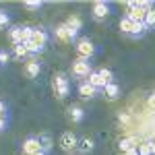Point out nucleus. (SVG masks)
I'll return each mask as SVG.
<instances>
[{
    "label": "nucleus",
    "mask_w": 155,
    "mask_h": 155,
    "mask_svg": "<svg viewBox=\"0 0 155 155\" xmlns=\"http://www.w3.org/2000/svg\"><path fill=\"white\" fill-rule=\"evenodd\" d=\"M52 91L56 99H66V95L71 93V81L64 72H54L52 74Z\"/></svg>",
    "instance_id": "obj_1"
},
{
    "label": "nucleus",
    "mask_w": 155,
    "mask_h": 155,
    "mask_svg": "<svg viewBox=\"0 0 155 155\" xmlns=\"http://www.w3.org/2000/svg\"><path fill=\"white\" fill-rule=\"evenodd\" d=\"M74 50H77V56L83 58V60H89L95 54V46H93V41H91L89 37H81V39L77 41Z\"/></svg>",
    "instance_id": "obj_2"
},
{
    "label": "nucleus",
    "mask_w": 155,
    "mask_h": 155,
    "mask_svg": "<svg viewBox=\"0 0 155 155\" xmlns=\"http://www.w3.org/2000/svg\"><path fill=\"white\" fill-rule=\"evenodd\" d=\"M71 74L74 79H85V77H89V74H91V62H89V60H83V58H77L71 66Z\"/></svg>",
    "instance_id": "obj_3"
},
{
    "label": "nucleus",
    "mask_w": 155,
    "mask_h": 155,
    "mask_svg": "<svg viewBox=\"0 0 155 155\" xmlns=\"http://www.w3.org/2000/svg\"><path fill=\"white\" fill-rule=\"evenodd\" d=\"M58 145H60V149L62 151H66V153H72L77 147H79V139L74 137V132H64L62 137H60V141H58Z\"/></svg>",
    "instance_id": "obj_4"
},
{
    "label": "nucleus",
    "mask_w": 155,
    "mask_h": 155,
    "mask_svg": "<svg viewBox=\"0 0 155 155\" xmlns=\"http://www.w3.org/2000/svg\"><path fill=\"white\" fill-rule=\"evenodd\" d=\"M110 4L107 2H104V0H97V2H93V6H91V17L95 19V21H104V19H107L110 17Z\"/></svg>",
    "instance_id": "obj_5"
},
{
    "label": "nucleus",
    "mask_w": 155,
    "mask_h": 155,
    "mask_svg": "<svg viewBox=\"0 0 155 155\" xmlns=\"http://www.w3.org/2000/svg\"><path fill=\"white\" fill-rule=\"evenodd\" d=\"M39 151H44L39 137H27L23 141V153L25 155H33V153H39Z\"/></svg>",
    "instance_id": "obj_6"
},
{
    "label": "nucleus",
    "mask_w": 155,
    "mask_h": 155,
    "mask_svg": "<svg viewBox=\"0 0 155 155\" xmlns=\"http://www.w3.org/2000/svg\"><path fill=\"white\" fill-rule=\"evenodd\" d=\"M31 44L44 52V50H46V44H48V33H46L44 29H39V27L33 29V33H31Z\"/></svg>",
    "instance_id": "obj_7"
},
{
    "label": "nucleus",
    "mask_w": 155,
    "mask_h": 155,
    "mask_svg": "<svg viewBox=\"0 0 155 155\" xmlns=\"http://www.w3.org/2000/svg\"><path fill=\"white\" fill-rule=\"evenodd\" d=\"M23 72H25V77H27V79H31V81H33V79H37V77H39V72H41V62H39V60H35V58L29 60V62L25 64Z\"/></svg>",
    "instance_id": "obj_8"
},
{
    "label": "nucleus",
    "mask_w": 155,
    "mask_h": 155,
    "mask_svg": "<svg viewBox=\"0 0 155 155\" xmlns=\"http://www.w3.org/2000/svg\"><path fill=\"white\" fill-rule=\"evenodd\" d=\"M66 27H68V31H71V37L74 39V37L79 35L81 27H83V21H81V17H77V15L68 17V19H66Z\"/></svg>",
    "instance_id": "obj_9"
},
{
    "label": "nucleus",
    "mask_w": 155,
    "mask_h": 155,
    "mask_svg": "<svg viewBox=\"0 0 155 155\" xmlns=\"http://www.w3.org/2000/svg\"><path fill=\"white\" fill-rule=\"evenodd\" d=\"M97 95V89L93 85H89V81H85V83L79 85V97L81 99H93Z\"/></svg>",
    "instance_id": "obj_10"
},
{
    "label": "nucleus",
    "mask_w": 155,
    "mask_h": 155,
    "mask_svg": "<svg viewBox=\"0 0 155 155\" xmlns=\"http://www.w3.org/2000/svg\"><path fill=\"white\" fill-rule=\"evenodd\" d=\"M54 35H56V39H58V41H62V44H71V41H72L71 31H68L66 23L58 25V27H56V31H54Z\"/></svg>",
    "instance_id": "obj_11"
},
{
    "label": "nucleus",
    "mask_w": 155,
    "mask_h": 155,
    "mask_svg": "<svg viewBox=\"0 0 155 155\" xmlns=\"http://www.w3.org/2000/svg\"><path fill=\"white\" fill-rule=\"evenodd\" d=\"M83 118H85V110L81 106H71L68 107V120H71L72 124L83 122Z\"/></svg>",
    "instance_id": "obj_12"
},
{
    "label": "nucleus",
    "mask_w": 155,
    "mask_h": 155,
    "mask_svg": "<svg viewBox=\"0 0 155 155\" xmlns=\"http://www.w3.org/2000/svg\"><path fill=\"white\" fill-rule=\"evenodd\" d=\"M139 145H137V141L132 139V137H124V139H120V143H118V149H120V153L124 155V153H128L130 149H137Z\"/></svg>",
    "instance_id": "obj_13"
},
{
    "label": "nucleus",
    "mask_w": 155,
    "mask_h": 155,
    "mask_svg": "<svg viewBox=\"0 0 155 155\" xmlns=\"http://www.w3.org/2000/svg\"><path fill=\"white\" fill-rule=\"evenodd\" d=\"M104 95H106L110 101H116L120 97V85H116V83L106 85V87H104Z\"/></svg>",
    "instance_id": "obj_14"
},
{
    "label": "nucleus",
    "mask_w": 155,
    "mask_h": 155,
    "mask_svg": "<svg viewBox=\"0 0 155 155\" xmlns=\"http://www.w3.org/2000/svg\"><path fill=\"white\" fill-rule=\"evenodd\" d=\"M8 37H11L12 46H21L23 44V35H21V25H12L8 29Z\"/></svg>",
    "instance_id": "obj_15"
},
{
    "label": "nucleus",
    "mask_w": 155,
    "mask_h": 155,
    "mask_svg": "<svg viewBox=\"0 0 155 155\" xmlns=\"http://www.w3.org/2000/svg\"><path fill=\"white\" fill-rule=\"evenodd\" d=\"M93 147H95V143H93V139H89V137H85V139L79 141V151H81V155L91 153V151H93Z\"/></svg>",
    "instance_id": "obj_16"
},
{
    "label": "nucleus",
    "mask_w": 155,
    "mask_h": 155,
    "mask_svg": "<svg viewBox=\"0 0 155 155\" xmlns=\"http://www.w3.org/2000/svg\"><path fill=\"white\" fill-rule=\"evenodd\" d=\"M89 85H93L97 91H99V89L106 87V81L99 77V72H97V71H91V74H89Z\"/></svg>",
    "instance_id": "obj_17"
},
{
    "label": "nucleus",
    "mask_w": 155,
    "mask_h": 155,
    "mask_svg": "<svg viewBox=\"0 0 155 155\" xmlns=\"http://www.w3.org/2000/svg\"><path fill=\"white\" fill-rule=\"evenodd\" d=\"M147 31H149V29H147V25H145V23H134V25H132V31H130V35H128V37H132V39H139V37H143Z\"/></svg>",
    "instance_id": "obj_18"
},
{
    "label": "nucleus",
    "mask_w": 155,
    "mask_h": 155,
    "mask_svg": "<svg viewBox=\"0 0 155 155\" xmlns=\"http://www.w3.org/2000/svg\"><path fill=\"white\" fill-rule=\"evenodd\" d=\"M132 25H134V21H130L126 15L120 19V31L124 33V35H130V31H132Z\"/></svg>",
    "instance_id": "obj_19"
},
{
    "label": "nucleus",
    "mask_w": 155,
    "mask_h": 155,
    "mask_svg": "<svg viewBox=\"0 0 155 155\" xmlns=\"http://www.w3.org/2000/svg\"><path fill=\"white\" fill-rule=\"evenodd\" d=\"M97 72H99V77H101V79L106 81V85L114 83V74H112V71H110V68H106V66H104V68H99Z\"/></svg>",
    "instance_id": "obj_20"
},
{
    "label": "nucleus",
    "mask_w": 155,
    "mask_h": 155,
    "mask_svg": "<svg viewBox=\"0 0 155 155\" xmlns=\"http://www.w3.org/2000/svg\"><path fill=\"white\" fill-rule=\"evenodd\" d=\"M139 155H153V147H151V141L147 143H139Z\"/></svg>",
    "instance_id": "obj_21"
},
{
    "label": "nucleus",
    "mask_w": 155,
    "mask_h": 155,
    "mask_svg": "<svg viewBox=\"0 0 155 155\" xmlns=\"http://www.w3.org/2000/svg\"><path fill=\"white\" fill-rule=\"evenodd\" d=\"M145 25H147V29H153L155 27V6L151 11H147V15H145Z\"/></svg>",
    "instance_id": "obj_22"
},
{
    "label": "nucleus",
    "mask_w": 155,
    "mask_h": 155,
    "mask_svg": "<svg viewBox=\"0 0 155 155\" xmlns=\"http://www.w3.org/2000/svg\"><path fill=\"white\" fill-rule=\"evenodd\" d=\"M23 6H25V8H29V11H39V8L44 6V2H41V0H25Z\"/></svg>",
    "instance_id": "obj_23"
},
{
    "label": "nucleus",
    "mask_w": 155,
    "mask_h": 155,
    "mask_svg": "<svg viewBox=\"0 0 155 155\" xmlns=\"http://www.w3.org/2000/svg\"><path fill=\"white\" fill-rule=\"evenodd\" d=\"M27 56H29V52H27V48H25L23 44L21 46H15V58L17 60H25Z\"/></svg>",
    "instance_id": "obj_24"
},
{
    "label": "nucleus",
    "mask_w": 155,
    "mask_h": 155,
    "mask_svg": "<svg viewBox=\"0 0 155 155\" xmlns=\"http://www.w3.org/2000/svg\"><path fill=\"white\" fill-rule=\"evenodd\" d=\"M31 33H33V27H21V35H23V44L31 41Z\"/></svg>",
    "instance_id": "obj_25"
},
{
    "label": "nucleus",
    "mask_w": 155,
    "mask_h": 155,
    "mask_svg": "<svg viewBox=\"0 0 155 155\" xmlns=\"http://www.w3.org/2000/svg\"><path fill=\"white\" fill-rule=\"evenodd\" d=\"M39 141H41V149H44V151L48 153L50 149H52V141H50V137H46V134H41V137H39Z\"/></svg>",
    "instance_id": "obj_26"
},
{
    "label": "nucleus",
    "mask_w": 155,
    "mask_h": 155,
    "mask_svg": "<svg viewBox=\"0 0 155 155\" xmlns=\"http://www.w3.org/2000/svg\"><path fill=\"white\" fill-rule=\"evenodd\" d=\"M8 23H11V17H8V12H6V11H0V29H2V27H6Z\"/></svg>",
    "instance_id": "obj_27"
},
{
    "label": "nucleus",
    "mask_w": 155,
    "mask_h": 155,
    "mask_svg": "<svg viewBox=\"0 0 155 155\" xmlns=\"http://www.w3.org/2000/svg\"><path fill=\"white\" fill-rule=\"evenodd\" d=\"M8 60H11V54H8L6 50H0V66H6Z\"/></svg>",
    "instance_id": "obj_28"
},
{
    "label": "nucleus",
    "mask_w": 155,
    "mask_h": 155,
    "mask_svg": "<svg viewBox=\"0 0 155 155\" xmlns=\"http://www.w3.org/2000/svg\"><path fill=\"white\" fill-rule=\"evenodd\" d=\"M6 124H8V116H0V132H4Z\"/></svg>",
    "instance_id": "obj_29"
},
{
    "label": "nucleus",
    "mask_w": 155,
    "mask_h": 155,
    "mask_svg": "<svg viewBox=\"0 0 155 155\" xmlns=\"http://www.w3.org/2000/svg\"><path fill=\"white\" fill-rule=\"evenodd\" d=\"M147 106L151 107V110H155V91L149 95V99H147Z\"/></svg>",
    "instance_id": "obj_30"
},
{
    "label": "nucleus",
    "mask_w": 155,
    "mask_h": 155,
    "mask_svg": "<svg viewBox=\"0 0 155 155\" xmlns=\"http://www.w3.org/2000/svg\"><path fill=\"white\" fill-rule=\"evenodd\" d=\"M0 116H6V104L0 99Z\"/></svg>",
    "instance_id": "obj_31"
},
{
    "label": "nucleus",
    "mask_w": 155,
    "mask_h": 155,
    "mask_svg": "<svg viewBox=\"0 0 155 155\" xmlns=\"http://www.w3.org/2000/svg\"><path fill=\"white\" fill-rule=\"evenodd\" d=\"M124 155H139V149H130L128 153H124Z\"/></svg>",
    "instance_id": "obj_32"
},
{
    "label": "nucleus",
    "mask_w": 155,
    "mask_h": 155,
    "mask_svg": "<svg viewBox=\"0 0 155 155\" xmlns=\"http://www.w3.org/2000/svg\"><path fill=\"white\" fill-rule=\"evenodd\" d=\"M33 155H48L46 151H39V153H33Z\"/></svg>",
    "instance_id": "obj_33"
},
{
    "label": "nucleus",
    "mask_w": 155,
    "mask_h": 155,
    "mask_svg": "<svg viewBox=\"0 0 155 155\" xmlns=\"http://www.w3.org/2000/svg\"><path fill=\"white\" fill-rule=\"evenodd\" d=\"M151 147H153V155H155V141H151Z\"/></svg>",
    "instance_id": "obj_34"
},
{
    "label": "nucleus",
    "mask_w": 155,
    "mask_h": 155,
    "mask_svg": "<svg viewBox=\"0 0 155 155\" xmlns=\"http://www.w3.org/2000/svg\"><path fill=\"white\" fill-rule=\"evenodd\" d=\"M68 155H81V153H74V151H72V153H68Z\"/></svg>",
    "instance_id": "obj_35"
}]
</instances>
